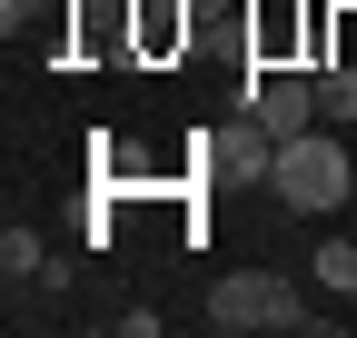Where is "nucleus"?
<instances>
[{"label": "nucleus", "instance_id": "1", "mask_svg": "<svg viewBox=\"0 0 357 338\" xmlns=\"http://www.w3.org/2000/svg\"><path fill=\"white\" fill-rule=\"evenodd\" d=\"M347 189H357V149H347V130L337 119H318V130H298V140H278V169H268V199H288V209H347Z\"/></svg>", "mask_w": 357, "mask_h": 338}, {"label": "nucleus", "instance_id": "7", "mask_svg": "<svg viewBox=\"0 0 357 338\" xmlns=\"http://www.w3.org/2000/svg\"><path fill=\"white\" fill-rule=\"evenodd\" d=\"M318 288H337V299H357V239H318Z\"/></svg>", "mask_w": 357, "mask_h": 338}, {"label": "nucleus", "instance_id": "5", "mask_svg": "<svg viewBox=\"0 0 357 338\" xmlns=\"http://www.w3.org/2000/svg\"><path fill=\"white\" fill-rule=\"evenodd\" d=\"M0 269H10V288H20V279H50V249H40V229H30V219L0 229Z\"/></svg>", "mask_w": 357, "mask_h": 338}, {"label": "nucleus", "instance_id": "8", "mask_svg": "<svg viewBox=\"0 0 357 338\" xmlns=\"http://www.w3.org/2000/svg\"><path fill=\"white\" fill-rule=\"evenodd\" d=\"M328 10H357V0H328Z\"/></svg>", "mask_w": 357, "mask_h": 338}, {"label": "nucleus", "instance_id": "3", "mask_svg": "<svg viewBox=\"0 0 357 338\" xmlns=\"http://www.w3.org/2000/svg\"><path fill=\"white\" fill-rule=\"evenodd\" d=\"M248 110H258L278 140L318 130V70H248Z\"/></svg>", "mask_w": 357, "mask_h": 338}, {"label": "nucleus", "instance_id": "4", "mask_svg": "<svg viewBox=\"0 0 357 338\" xmlns=\"http://www.w3.org/2000/svg\"><path fill=\"white\" fill-rule=\"evenodd\" d=\"M139 10V50H189V30H199V0H129Z\"/></svg>", "mask_w": 357, "mask_h": 338}, {"label": "nucleus", "instance_id": "2", "mask_svg": "<svg viewBox=\"0 0 357 338\" xmlns=\"http://www.w3.org/2000/svg\"><path fill=\"white\" fill-rule=\"evenodd\" d=\"M208 328H229V338H248V328H318V309H298V279L238 269V279L208 288Z\"/></svg>", "mask_w": 357, "mask_h": 338}, {"label": "nucleus", "instance_id": "6", "mask_svg": "<svg viewBox=\"0 0 357 338\" xmlns=\"http://www.w3.org/2000/svg\"><path fill=\"white\" fill-rule=\"evenodd\" d=\"M318 119L357 130V60H328V70H318Z\"/></svg>", "mask_w": 357, "mask_h": 338}]
</instances>
